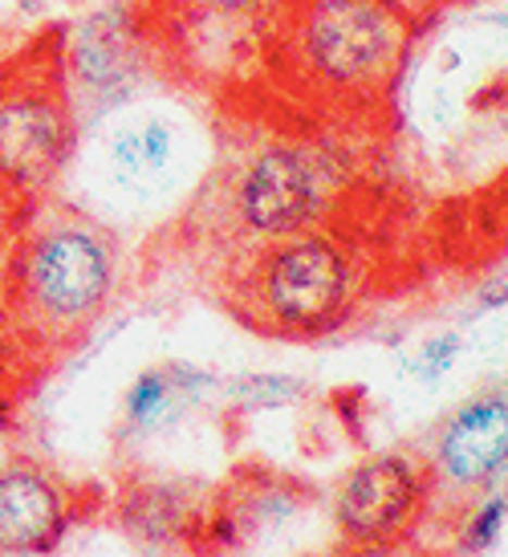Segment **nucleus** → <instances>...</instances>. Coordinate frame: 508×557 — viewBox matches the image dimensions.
<instances>
[{
    "label": "nucleus",
    "instance_id": "obj_1",
    "mask_svg": "<svg viewBox=\"0 0 508 557\" xmlns=\"http://www.w3.org/2000/svg\"><path fill=\"white\" fill-rule=\"evenodd\" d=\"M416 21L402 0H273L269 62L325 114H386L411 62Z\"/></svg>",
    "mask_w": 508,
    "mask_h": 557
},
{
    "label": "nucleus",
    "instance_id": "obj_2",
    "mask_svg": "<svg viewBox=\"0 0 508 557\" xmlns=\"http://www.w3.org/2000/svg\"><path fill=\"white\" fill-rule=\"evenodd\" d=\"M119 285V240L77 208H41L9 264V313L16 334L70 350L110 310Z\"/></svg>",
    "mask_w": 508,
    "mask_h": 557
},
{
    "label": "nucleus",
    "instance_id": "obj_3",
    "mask_svg": "<svg viewBox=\"0 0 508 557\" xmlns=\"http://www.w3.org/2000/svg\"><path fill=\"white\" fill-rule=\"evenodd\" d=\"M77 156V94L65 25H46L0 58V200L41 203Z\"/></svg>",
    "mask_w": 508,
    "mask_h": 557
},
{
    "label": "nucleus",
    "instance_id": "obj_4",
    "mask_svg": "<svg viewBox=\"0 0 508 557\" xmlns=\"http://www.w3.org/2000/svg\"><path fill=\"white\" fill-rule=\"evenodd\" d=\"M355 297V264L346 248L318 228L264 240L236 277L232 313L277 338H318L346 318Z\"/></svg>",
    "mask_w": 508,
    "mask_h": 557
},
{
    "label": "nucleus",
    "instance_id": "obj_5",
    "mask_svg": "<svg viewBox=\"0 0 508 557\" xmlns=\"http://www.w3.org/2000/svg\"><path fill=\"white\" fill-rule=\"evenodd\" d=\"M90 163L110 200L126 208H163L196 180L203 143L184 114L139 107L102 126Z\"/></svg>",
    "mask_w": 508,
    "mask_h": 557
},
{
    "label": "nucleus",
    "instance_id": "obj_6",
    "mask_svg": "<svg viewBox=\"0 0 508 557\" xmlns=\"http://www.w3.org/2000/svg\"><path fill=\"white\" fill-rule=\"evenodd\" d=\"M432 500V460L419 451H374L342 476L334 493V525L358 549H383L411 537Z\"/></svg>",
    "mask_w": 508,
    "mask_h": 557
},
{
    "label": "nucleus",
    "instance_id": "obj_7",
    "mask_svg": "<svg viewBox=\"0 0 508 557\" xmlns=\"http://www.w3.org/2000/svg\"><path fill=\"white\" fill-rule=\"evenodd\" d=\"M330 163L301 143H269L248 159L232 187V216L257 240L318 228L330 203Z\"/></svg>",
    "mask_w": 508,
    "mask_h": 557
},
{
    "label": "nucleus",
    "instance_id": "obj_8",
    "mask_svg": "<svg viewBox=\"0 0 508 557\" xmlns=\"http://www.w3.org/2000/svg\"><path fill=\"white\" fill-rule=\"evenodd\" d=\"M435 496L493 493L508 476V395H476L456 407L435 435Z\"/></svg>",
    "mask_w": 508,
    "mask_h": 557
},
{
    "label": "nucleus",
    "instance_id": "obj_9",
    "mask_svg": "<svg viewBox=\"0 0 508 557\" xmlns=\"http://www.w3.org/2000/svg\"><path fill=\"white\" fill-rule=\"evenodd\" d=\"M74 521V496L49 468L13 460L0 468V554H46Z\"/></svg>",
    "mask_w": 508,
    "mask_h": 557
},
{
    "label": "nucleus",
    "instance_id": "obj_10",
    "mask_svg": "<svg viewBox=\"0 0 508 557\" xmlns=\"http://www.w3.org/2000/svg\"><path fill=\"white\" fill-rule=\"evenodd\" d=\"M65 58H70V78L74 94L86 90L102 102H119L131 94L143 70V49L119 16L98 13L82 21L77 29H65Z\"/></svg>",
    "mask_w": 508,
    "mask_h": 557
},
{
    "label": "nucleus",
    "instance_id": "obj_11",
    "mask_svg": "<svg viewBox=\"0 0 508 557\" xmlns=\"http://www.w3.org/2000/svg\"><path fill=\"white\" fill-rule=\"evenodd\" d=\"M184 403V379L175 371H147L139 374L123 399V423L131 432H151L159 423L175 416V407Z\"/></svg>",
    "mask_w": 508,
    "mask_h": 557
},
{
    "label": "nucleus",
    "instance_id": "obj_12",
    "mask_svg": "<svg viewBox=\"0 0 508 557\" xmlns=\"http://www.w3.org/2000/svg\"><path fill=\"white\" fill-rule=\"evenodd\" d=\"M508 521V493H493L484 505L468 512V521H463V549H488V545L500 537V529Z\"/></svg>",
    "mask_w": 508,
    "mask_h": 557
},
{
    "label": "nucleus",
    "instance_id": "obj_13",
    "mask_svg": "<svg viewBox=\"0 0 508 557\" xmlns=\"http://www.w3.org/2000/svg\"><path fill=\"white\" fill-rule=\"evenodd\" d=\"M451 358H456V338L428 342V350H423V374H428V379H439V374L451 367Z\"/></svg>",
    "mask_w": 508,
    "mask_h": 557
},
{
    "label": "nucleus",
    "instance_id": "obj_14",
    "mask_svg": "<svg viewBox=\"0 0 508 557\" xmlns=\"http://www.w3.org/2000/svg\"><path fill=\"white\" fill-rule=\"evenodd\" d=\"M480 306H484V310H505L508 306V273L505 277H493L484 289H480Z\"/></svg>",
    "mask_w": 508,
    "mask_h": 557
},
{
    "label": "nucleus",
    "instance_id": "obj_15",
    "mask_svg": "<svg viewBox=\"0 0 508 557\" xmlns=\"http://www.w3.org/2000/svg\"><path fill=\"white\" fill-rule=\"evenodd\" d=\"M203 4H208V9H216V13H232V16L240 13L245 16V13H257L264 0H203Z\"/></svg>",
    "mask_w": 508,
    "mask_h": 557
},
{
    "label": "nucleus",
    "instance_id": "obj_16",
    "mask_svg": "<svg viewBox=\"0 0 508 557\" xmlns=\"http://www.w3.org/2000/svg\"><path fill=\"white\" fill-rule=\"evenodd\" d=\"M16 4H21V9H25V13H41V9H49V4H53V0H16Z\"/></svg>",
    "mask_w": 508,
    "mask_h": 557
}]
</instances>
